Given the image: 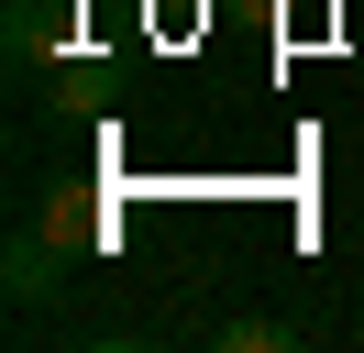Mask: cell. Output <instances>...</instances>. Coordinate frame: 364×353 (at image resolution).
<instances>
[{"label":"cell","instance_id":"obj_2","mask_svg":"<svg viewBox=\"0 0 364 353\" xmlns=\"http://www.w3.org/2000/svg\"><path fill=\"white\" fill-rule=\"evenodd\" d=\"M33 232H55L67 254H89V243H100V210H89V199H67V188H55L45 210H33Z\"/></svg>","mask_w":364,"mask_h":353},{"label":"cell","instance_id":"obj_1","mask_svg":"<svg viewBox=\"0 0 364 353\" xmlns=\"http://www.w3.org/2000/svg\"><path fill=\"white\" fill-rule=\"evenodd\" d=\"M67 276H77V254H67L55 232H11V309H23V320L67 298Z\"/></svg>","mask_w":364,"mask_h":353},{"label":"cell","instance_id":"obj_3","mask_svg":"<svg viewBox=\"0 0 364 353\" xmlns=\"http://www.w3.org/2000/svg\"><path fill=\"white\" fill-rule=\"evenodd\" d=\"M298 331L287 320H265V309H243V320H221V353H287Z\"/></svg>","mask_w":364,"mask_h":353}]
</instances>
